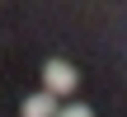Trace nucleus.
I'll return each mask as SVG.
<instances>
[{"mask_svg": "<svg viewBox=\"0 0 127 117\" xmlns=\"http://www.w3.org/2000/svg\"><path fill=\"white\" fill-rule=\"evenodd\" d=\"M42 89H47L52 98L75 94V66H71V61H47V66H42Z\"/></svg>", "mask_w": 127, "mask_h": 117, "instance_id": "obj_1", "label": "nucleus"}, {"mask_svg": "<svg viewBox=\"0 0 127 117\" xmlns=\"http://www.w3.org/2000/svg\"><path fill=\"white\" fill-rule=\"evenodd\" d=\"M19 117H57V98H52L47 89H42V94H28V98H24V113H19Z\"/></svg>", "mask_w": 127, "mask_h": 117, "instance_id": "obj_2", "label": "nucleus"}, {"mask_svg": "<svg viewBox=\"0 0 127 117\" xmlns=\"http://www.w3.org/2000/svg\"><path fill=\"white\" fill-rule=\"evenodd\" d=\"M57 117H94L85 103H71V108H57Z\"/></svg>", "mask_w": 127, "mask_h": 117, "instance_id": "obj_3", "label": "nucleus"}]
</instances>
